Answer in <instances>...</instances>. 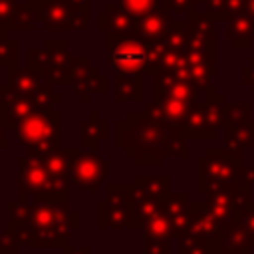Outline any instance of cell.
<instances>
[{"mask_svg": "<svg viewBox=\"0 0 254 254\" xmlns=\"http://www.w3.org/2000/svg\"><path fill=\"white\" fill-rule=\"evenodd\" d=\"M115 147L139 167H157L169 155H189L183 133L145 111H129L115 123Z\"/></svg>", "mask_w": 254, "mask_h": 254, "instance_id": "6da1fadb", "label": "cell"}, {"mask_svg": "<svg viewBox=\"0 0 254 254\" xmlns=\"http://www.w3.org/2000/svg\"><path fill=\"white\" fill-rule=\"evenodd\" d=\"M8 218L22 220L34 238V248L69 246L71 232L81 226L79 210L71 208V194L50 198H24L6 204Z\"/></svg>", "mask_w": 254, "mask_h": 254, "instance_id": "7a4b0ae2", "label": "cell"}, {"mask_svg": "<svg viewBox=\"0 0 254 254\" xmlns=\"http://www.w3.org/2000/svg\"><path fill=\"white\" fill-rule=\"evenodd\" d=\"M194 103L196 87L189 79L171 73H157L153 75V101L147 103L143 111L181 131V125Z\"/></svg>", "mask_w": 254, "mask_h": 254, "instance_id": "3957f363", "label": "cell"}, {"mask_svg": "<svg viewBox=\"0 0 254 254\" xmlns=\"http://www.w3.org/2000/svg\"><path fill=\"white\" fill-rule=\"evenodd\" d=\"M18 183H16V200L24 198H50L69 194L67 179L54 175L36 153H24L16 159Z\"/></svg>", "mask_w": 254, "mask_h": 254, "instance_id": "277c9868", "label": "cell"}, {"mask_svg": "<svg viewBox=\"0 0 254 254\" xmlns=\"http://www.w3.org/2000/svg\"><path fill=\"white\" fill-rule=\"evenodd\" d=\"M71 42L67 38L44 40V48H28L26 50V67L38 71L54 85H67L71 83Z\"/></svg>", "mask_w": 254, "mask_h": 254, "instance_id": "5b68a950", "label": "cell"}, {"mask_svg": "<svg viewBox=\"0 0 254 254\" xmlns=\"http://www.w3.org/2000/svg\"><path fill=\"white\" fill-rule=\"evenodd\" d=\"M240 177H246L238 155L222 149H208L204 157L196 161V190L208 194L238 183Z\"/></svg>", "mask_w": 254, "mask_h": 254, "instance_id": "8992f818", "label": "cell"}, {"mask_svg": "<svg viewBox=\"0 0 254 254\" xmlns=\"http://www.w3.org/2000/svg\"><path fill=\"white\" fill-rule=\"evenodd\" d=\"M107 65L119 75H147L149 44L135 34H105Z\"/></svg>", "mask_w": 254, "mask_h": 254, "instance_id": "52a82bcc", "label": "cell"}, {"mask_svg": "<svg viewBox=\"0 0 254 254\" xmlns=\"http://www.w3.org/2000/svg\"><path fill=\"white\" fill-rule=\"evenodd\" d=\"M18 145L30 153H42L50 147L62 145V113L52 111H36L24 117L18 127Z\"/></svg>", "mask_w": 254, "mask_h": 254, "instance_id": "ba28073f", "label": "cell"}, {"mask_svg": "<svg viewBox=\"0 0 254 254\" xmlns=\"http://www.w3.org/2000/svg\"><path fill=\"white\" fill-rule=\"evenodd\" d=\"M97 228L99 230L141 228L135 206L129 198V185L105 187V198L97 202Z\"/></svg>", "mask_w": 254, "mask_h": 254, "instance_id": "9c48e42d", "label": "cell"}, {"mask_svg": "<svg viewBox=\"0 0 254 254\" xmlns=\"http://www.w3.org/2000/svg\"><path fill=\"white\" fill-rule=\"evenodd\" d=\"M6 71H8V79L4 83V89L8 93L30 99L40 111H52L54 105L64 99L62 93L54 91V83L48 81L38 71H32L28 67L26 69L12 67Z\"/></svg>", "mask_w": 254, "mask_h": 254, "instance_id": "30bf717a", "label": "cell"}, {"mask_svg": "<svg viewBox=\"0 0 254 254\" xmlns=\"http://www.w3.org/2000/svg\"><path fill=\"white\" fill-rule=\"evenodd\" d=\"M69 155V179L81 190L95 194L107 179V161L97 149H67Z\"/></svg>", "mask_w": 254, "mask_h": 254, "instance_id": "8fae6325", "label": "cell"}, {"mask_svg": "<svg viewBox=\"0 0 254 254\" xmlns=\"http://www.w3.org/2000/svg\"><path fill=\"white\" fill-rule=\"evenodd\" d=\"M224 119L226 117H224L222 97L210 91V97L204 103H194L189 109L181 125V133L183 137H190V139H212L216 137V131L222 127Z\"/></svg>", "mask_w": 254, "mask_h": 254, "instance_id": "7c38bea8", "label": "cell"}, {"mask_svg": "<svg viewBox=\"0 0 254 254\" xmlns=\"http://www.w3.org/2000/svg\"><path fill=\"white\" fill-rule=\"evenodd\" d=\"M38 16L46 30L85 32L89 26V8L73 0H42L38 4Z\"/></svg>", "mask_w": 254, "mask_h": 254, "instance_id": "4fadbf2b", "label": "cell"}, {"mask_svg": "<svg viewBox=\"0 0 254 254\" xmlns=\"http://www.w3.org/2000/svg\"><path fill=\"white\" fill-rule=\"evenodd\" d=\"M69 85L73 87V93L81 99V103H87L93 93L95 95L107 93V77L103 73H99V69L91 64V60L87 56L73 60Z\"/></svg>", "mask_w": 254, "mask_h": 254, "instance_id": "5bb4252c", "label": "cell"}, {"mask_svg": "<svg viewBox=\"0 0 254 254\" xmlns=\"http://www.w3.org/2000/svg\"><path fill=\"white\" fill-rule=\"evenodd\" d=\"M143 230H145L143 232L145 254H171L173 232H171V224L167 220V214L163 210V204H161V208H157L153 214H149L145 218Z\"/></svg>", "mask_w": 254, "mask_h": 254, "instance_id": "9a60e30c", "label": "cell"}, {"mask_svg": "<svg viewBox=\"0 0 254 254\" xmlns=\"http://www.w3.org/2000/svg\"><path fill=\"white\" fill-rule=\"evenodd\" d=\"M38 22V8L32 6L28 0H0V30H36Z\"/></svg>", "mask_w": 254, "mask_h": 254, "instance_id": "2e32d148", "label": "cell"}, {"mask_svg": "<svg viewBox=\"0 0 254 254\" xmlns=\"http://www.w3.org/2000/svg\"><path fill=\"white\" fill-rule=\"evenodd\" d=\"M171 189L169 175H137L133 183H129V198L131 202L141 200H163Z\"/></svg>", "mask_w": 254, "mask_h": 254, "instance_id": "e0dca14e", "label": "cell"}, {"mask_svg": "<svg viewBox=\"0 0 254 254\" xmlns=\"http://www.w3.org/2000/svg\"><path fill=\"white\" fill-rule=\"evenodd\" d=\"M137 20L121 6L115 2H109L103 12L97 14V30L105 34H135Z\"/></svg>", "mask_w": 254, "mask_h": 254, "instance_id": "ac0fdd59", "label": "cell"}, {"mask_svg": "<svg viewBox=\"0 0 254 254\" xmlns=\"http://www.w3.org/2000/svg\"><path fill=\"white\" fill-rule=\"evenodd\" d=\"M190 200L185 192L179 194H169L163 202V210L167 214V220L171 224L173 238H181L187 228H189V218H190Z\"/></svg>", "mask_w": 254, "mask_h": 254, "instance_id": "d6986e66", "label": "cell"}, {"mask_svg": "<svg viewBox=\"0 0 254 254\" xmlns=\"http://www.w3.org/2000/svg\"><path fill=\"white\" fill-rule=\"evenodd\" d=\"M171 28L169 12H153L141 20H137L135 26V36H139L145 42H159L167 36Z\"/></svg>", "mask_w": 254, "mask_h": 254, "instance_id": "ffe728a7", "label": "cell"}, {"mask_svg": "<svg viewBox=\"0 0 254 254\" xmlns=\"http://www.w3.org/2000/svg\"><path fill=\"white\" fill-rule=\"evenodd\" d=\"M109 123L105 119H99L97 111H91L87 119L79 121V147L83 149H97V145L107 139Z\"/></svg>", "mask_w": 254, "mask_h": 254, "instance_id": "44dd1931", "label": "cell"}, {"mask_svg": "<svg viewBox=\"0 0 254 254\" xmlns=\"http://www.w3.org/2000/svg\"><path fill=\"white\" fill-rule=\"evenodd\" d=\"M228 40H232L234 48H248L254 40V16L252 14H236L228 18Z\"/></svg>", "mask_w": 254, "mask_h": 254, "instance_id": "7402d4cb", "label": "cell"}, {"mask_svg": "<svg viewBox=\"0 0 254 254\" xmlns=\"http://www.w3.org/2000/svg\"><path fill=\"white\" fill-rule=\"evenodd\" d=\"M143 77L145 75H119L115 73V101L117 103H143Z\"/></svg>", "mask_w": 254, "mask_h": 254, "instance_id": "603a6c76", "label": "cell"}, {"mask_svg": "<svg viewBox=\"0 0 254 254\" xmlns=\"http://www.w3.org/2000/svg\"><path fill=\"white\" fill-rule=\"evenodd\" d=\"M28 153H30V151H28ZM36 155L42 159V163H44L54 175L71 181V179H69V155H67V149H64L62 145H56V147H50V149H46V151H42V153H36Z\"/></svg>", "mask_w": 254, "mask_h": 254, "instance_id": "cb8c5ba5", "label": "cell"}, {"mask_svg": "<svg viewBox=\"0 0 254 254\" xmlns=\"http://www.w3.org/2000/svg\"><path fill=\"white\" fill-rule=\"evenodd\" d=\"M119 4L135 20H141L153 12H171V0H119Z\"/></svg>", "mask_w": 254, "mask_h": 254, "instance_id": "d4e9b609", "label": "cell"}, {"mask_svg": "<svg viewBox=\"0 0 254 254\" xmlns=\"http://www.w3.org/2000/svg\"><path fill=\"white\" fill-rule=\"evenodd\" d=\"M0 67L12 69L18 67V42L8 36V32L0 30Z\"/></svg>", "mask_w": 254, "mask_h": 254, "instance_id": "484cf974", "label": "cell"}, {"mask_svg": "<svg viewBox=\"0 0 254 254\" xmlns=\"http://www.w3.org/2000/svg\"><path fill=\"white\" fill-rule=\"evenodd\" d=\"M18 248H20V244H18L16 236L12 234V230L10 228L0 230V252L2 254H18Z\"/></svg>", "mask_w": 254, "mask_h": 254, "instance_id": "4316f807", "label": "cell"}, {"mask_svg": "<svg viewBox=\"0 0 254 254\" xmlns=\"http://www.w3.org/2000/svg\"><path fill=\"white\" fill-rule=\"evenodd\" d=\"M238 222L242 224V228L246 230V234H248V238H250V242L254 246V204H250L248 208H244V212L240 214Z\"/></svg>", "mask_w": 254, "mask_h": 254, "instance_id": "83f0119b", "label": "cell"}, {"mask_svg": "<svg viewBox=\"0 0 254 254\" xmlns=\"http://www.w3.org/2000/svg\"><path fill=\"white\" fill-rule=\"evenodd\" d=\"M202 0H171V12H187L200 4Z\"/></svg>", "mask_w": 254, "mask_h": 254, "instance_id": "f1b7e54d", "label": "cell"}, {"mask_svg": "<svg viewBox=\"0 0 254 254\" xmlns=\"http://www.w3.org/2000/svg\"><path fill=\"white\" fill-rule=\"evenodd\" d=\"M244 83L254 91V60H252V64L248 65V67H244Z\"/></svg>", "mask_w": 254, "mask_h": 254, "instance_id": "f546056e", "label": "cell"}, {"mask_svg": "<svg viewBox=\"0 0 254 254\" xmlns=\"http://www.w3.org/2000/svg\"><path fill=\"white\" fill-rule=\"evenodd\" d=\"M62 254H91L87 246H64Z\"/></svg>", "mask_w": 254, "mask_h": 254, "instance_id": "4dcf8cb0", "label": "cell"}, {"mask_svg": "<svg viewBox=\"0 0 254 254\" xmlns=\"http://www.w3.org/2000/svg\"><path fill=\"white\" fill-rule=\"evenodd\" d=\"M8 147V137H6V125L2 123V117H0V151H4Z\"/></svg>", "mask_w": 254, "mask_h": 254, "instance_id": "1f68e13d", "label": "cell"}, {"mask_svg": "<svg viewBox=\"0 0 254 254\" xmlns=\"http://www.w3.org/2000/svg\"><path fill=\"white\" fill-rule=\"evenodd\" d=\"M75 4H79V6H87L89 8V0H73Z\"/></svg>", "mask_w": 254, "mask_h": 254, "instance_id": "d6a6232c", "label": "cell"}, {"mask_svg": "<svg viewBox=\"0 0 254 254\" xmlns=\"http://www.w3.org/2000/svg\"><path fill=\"white\" fill-rule=\"evenodd\" d=\"M246 179H252V181H254V169H252L250 173H246Z\"/></svg>", "mask_w": 254, "mask_h": 254, "instance_id": "836d02e7", "label": "cell"}, {"mask_svg": "<svg viewBox=\"0 0 254 254\" xmlns=\"http://www.w3.org/2000/svg\"><path fill=\"white\" fill-rule=\"evenodd\" d=\"M28 2H30V4H32V6H36V8H38V4H40V2H42V0H28Z\"/></svg>", "mask_w": 254, "mask_h": 254, "instance_id": "e575fe53", "label": "cell"}, {"mask_svg": "<svg viewBox=\"0 0 254 254\" xmlns=\"http://www.w3.org/2000/svg\"><path fill=\"white\" fill-rule=\"evenodd\" d=\"M2 91H4V85L0 83V99H2Z\"/></svg>", "mask_w": 254, "mask_h": 254, "instance_id": "d590c367", "label": "cell"}, {"mask_svg": "<svg viewBox=\"0 0 254 254\" xmlns=\"http://www.w3.org/2000/svg\"><path fill=\"white\" fill-rule=\"evenodd\" d=\"M0 254H2V252H0Z\"/></svg>", "mask_w": 254, "mask_h": 254, "instance_id": "8d00e7d4", "label": "cell"}]
</instances>
